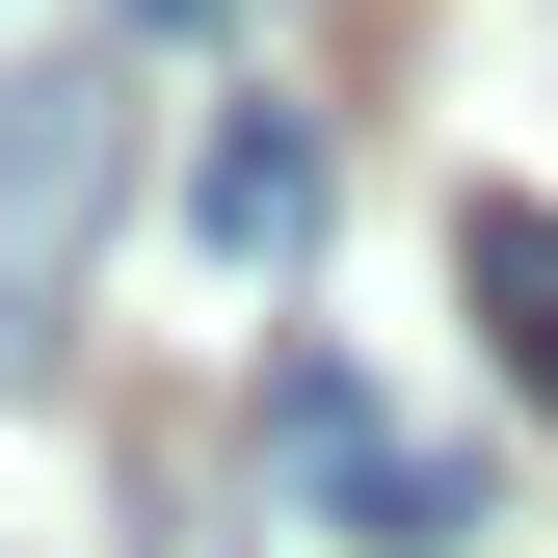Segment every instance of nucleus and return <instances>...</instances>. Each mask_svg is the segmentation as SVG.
Masks as SVG:
<instances>
[{"label": "nucleus", "mask_w": 558, "mask_h": 558, "mask_svg": "<svg viewBox=\"0 0 558 558\" xmlns=\"http://www.w3.org/2000/svg\"><path fill=\"white\" fill-rule=\"evenodd\" d=\"M107 186H133V81L107 53H0V373H53V293H81Z\"/></svg>", "instance_id": "obj_1"}, {"label": "nucleus", "mask_w": 558, "mask_h": 558, "mask_svg": "<svg viewBox=\"0 0 558 558\" xmlns=\"http://www.w3.org/2000/svg\"><path fill=\"white\" fill-rule=\"evenodd\" d=\"M266 506H293L319 558H426L452 532V452H399L345 373H266Z\"/></svg>", "instance_id": "obj_2"}, {"label": "nucleus", "mask_w": 558, "mask_h": 558, "mask_svg": "<svg viewBox=\"0 0 558 558\" xmlns=\"http://www.w3.org/2000/svg\"><path fill=\"white\" fill-rule=\"evenodd\" d=\"M186 240H214V266H293V240H319V133H293V107H240L214 160H186Z\"/></svg>", "instance_id": "obj_3"}, {"label": "nucleus", "mask_w": 558, "mask_h": 558, "mask_svg": "<svg viewBox=\"0 0 558 558\" xmlns=\"http://www.w3.org/2000/svg\"><path fill=\"white\" fill-rule=\"evenodd\" d=\"M452 293H478V345H506V399H558V214H532V186L452 214Z\"/></svg>", "instance_id": "obj_4"}]
</instances>
